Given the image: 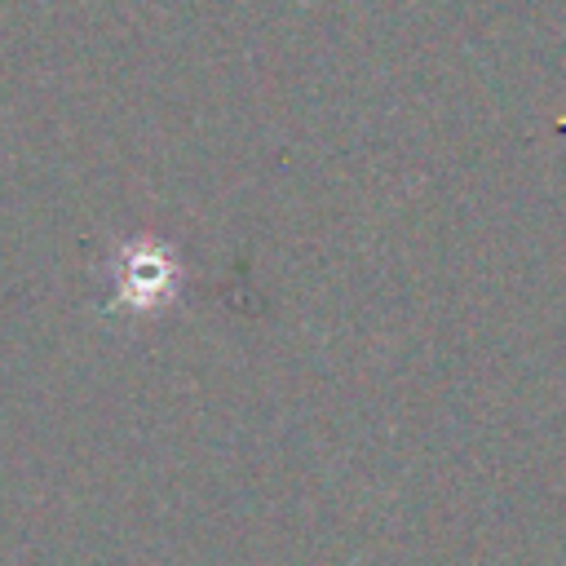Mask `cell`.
Segmentation results:
<instances>
[{"instance_id":"1","label":"cell","mask_w":566,"mask_h":566,"mask_svg":"<svg viewBox=\"0 0 566 566\" xmlns=\"http://www.w3.org/2000/svg\"><path fill=\"white\" fill-rule=\"evenodd\" d=\"M124 274H128V296H133V301H137V292H146V301H164V292L172 287V283H168V279H172V274H168V261L155 256V252H150V256H128V270H124Z\"/></svg>"}]
</instances>
